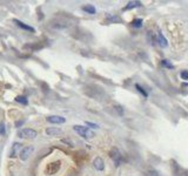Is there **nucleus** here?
<instances>
[{"label":"nucleus","mask_w":188,"mask_h":176,"mask_svg":"<svg viewBox=\"0 0 188 176\" xmlns=\"http://www.w3.org/2000/svg\"><path fill=\"white\" fill-rule=\"evenodd\" d=\"M73 129H74L75 133H78L81 138H92L94 136V133H93V130H90L88 127H83V126H79V124H75L74 127H73Z\"/></svg>","instance_id":"1"},{"label":"nucleus","mask_w":188,"mask_h":176,"mask_svg":"<svg viewBox=\"0 0 188 176\" xmlns=\"http://www.w3.org/2000/svg\"><path fill=\"white\" fill-rule=\"evenodd\" d=\"M38 135V133L34 129H31V128H24L20 129L18 131V136L21 138H35Z\"/></svg>","instance_id":"2"},{"label":"nucleus","mask_w":188,"mask_h":176,"mask_svg":"<svg viewBox=\"0 0 188 176\" xmlns=\"http://www.w3.org/2000/svg\"><path fill=\"white\" fill-rule=\"evenodd\" d=\"M33 152H34V147H33V145H27V147L23 148V149H21V152H20V155H19L20 160L21 161H27L28 160V157L32 155Z\"/></svg>","instance_id":"3"},{"label":"nucleus","mask_w":188,"mask_h":176,"mask_svg":"<svg viewBox=\"0 0 188 176\" xmlns=\"http://www.w3.org/2000/svg\"><path fill=\"white\" fill-rule=\"evenodd\" d=\"M111 157H112V160L114 161L115 167H119V166H120V162H121V154L118 148H113L112 150H111Z\"/></svg>","instance_id":"4"},{"label":"nucleus","mask_w":188,"mask_h":176,"mask_svg":"<svg viewBox=\"0 0 188 176\" xmlns=\"http://www.w3.org/2000/svg\"><path fill=\"white\" fill-rule=\"evenodd\" d=\"M47 121L53 124H61V123L66 122V117L60 116V115H51L47 117Z\"/></svg>","instance_id":"5"},{"label":"nucleus","mask_w":188,"mask_h":176,"mask_svg":"<svg viewBox=\"0 0 188 176\" xmlns=\"http://www.w3.org/2000/svg\"><path fill=\"white\" fill-rule=\"evenodd\" d=\"M46 134L48 136H59L62 134V130L60 128H57V127H48L46 129Z\"/></svg>","instance_id":"6"},{"label":"nucleus","mask_w":188,"mask_h":176,"mask_svg":"<svg viewBox=\"0 0 188 176\" xmlns=\"http://www.w3.org/2000/svg\"><path fill=\"white\" fill-rule=\"evenodd\" d=\"M93 166H94V168L97 169L98 171H101L105 168V162H104V160L101 157H95V160L93 161Z\"/></svg>","instance_id":"7"},{"label":"nucleus","mask_w":188,"mask_h":176,"mask_svg":"<svg viewBox=\"0 0 188 176\" xmlns=\"http://www.w3.org/2000/svg\"><path fill=\"white\" fill-rule=\"evenodd\" d=\"M13 23H14L18 27H20L21 30H25V31H28V32H34V28H33V27H31V26H28V25L24 23L23 21L18 20V19H14V20H13Z\"/></svg>","instance_id":"8"},{"label":"nucleus","mask_w":188,"mask_h":176,"mask_svg":"<svg viewBox=\"0 0 188 176\" xmlns=\"http://www.w3.org/2000/svg\"><path fill=\"white\" fill-rule=\"evenodd\" d=\"M158 42H159V45L162 47V48H166V47L168 46L167 39L164 37V34H162L161 32H159V33H158Z\"/></svg>","instance_id":"9"},{"label":"nucleus","mask_w":188,"mask_h":176,"mask_svg":"<svg viewBox=\"0 0 188 176\" xmlns=\"http://www.w3.org/2000/svg\"><path fill=\"white\" fill-rule=\"evenodd\" d=\"M140 6H141V2L140 1H129L127 5L123 7V11H129V9L140 7Z\"/></svg>","instance_id":"10"},{"label":"nucleus","mask_w":188,"mask_h":176,"mask_svg":"<svg viewBox=\"0 0 188 176\" xmlns=\"http://www.w3.org/2000/svg\"><path fill=\"white\" fill-rule=\"evenodd\" d=\"M15 101L18 102V103H21L24 106H27L28 105V100L26 96H24V95H18V96H15Z\"/></svg>","instance_id":"11"},{"label":"nucleus","mask_w":188,"mask_h":176,"mask_svg":"<svg viewBox=\"0 0 188 176\" xmlns=\"http://www.w3.org/2000/svg\"><path fill=\"white\" fill-rule=\"evenodd\" d=\"M83 11H85L88 14H95V12H97V9H95V7L93 5H86V6H83Z\"/></svg>","instance_id":"12"},{"label":"nucleus","mask_w":188,"mask_h":176,"mask_svg":"<svg viewBox=\"0 0 188 176\" xmlns=\"http://www.w3.org/2000/svg\"><path fill=\"white\" fill-rule=\"evenodd\" d=\"M20 148H21V145H20V143H18V142H17V143H14V145H13V147H12V150H11V155H9V156H11V157L15 156L17 152H18Z\"/></svg>","instance_id":"13"},{"label":"nucleus","mask_w":188,"mask_h":176,"mask_svg":"<svg viewBox=\"0 0 188 176\" xmlns=\"http://www.w3.org/2000/svg\"><path fill=\"white\" fill-rule=\"evenodd\" d=\"M161 66H162V67H166V68H168V69H173L174 68L173 63L169 61V60H166V59L161 61Z\"/></svg>","instance_id":"14"},{"label":"nucleus","mask_w":188,"mask_h":176,"mask_svg":"<svg viewBox=\"0 0 188 176\" xmlns=\"http://www.w3.org/2000/svg\"><path fill=\"white\" fill-rule=\"evenodd\" d=\"M132 26L135 27V28H140L142 26V19H134L132 21Z\"/></svg>","instance_id":"15"},{"label":"nucleus","mask_w":188,"mask_h":176,"mask_svg":"<svg viewBox=\"0 0 188 176\" xmlns=\"http://www.w3.org/2000/svg\"><path fill=\"white\" fill-rule=\"evenodd\" d=\"M135 88L136 89H138V92L139 93H141V94H142L143 96H145V98H147V96H148V94H147V93L145 92V91H143V88L142 87H141V86H140V84H135Z\"/></svg>","instance_id":"16"},{"label":"nucleus","mask_w":188,"mask_h":176,"mask_svg":"<svg viewBox=\"0 0 188 176\" xmlns=\"http://www.w3.org/2000/svg\"><path fill=\"white\" fill-rule=\"evenodd\" d=\"M5 131H6L5 123L1 121V122H0V135H1V136H4V135H5Z\"/></svg>","instance_id":"17"},{"label":"nucleus","mask_w":188,"mask_h":176,"mask_svg":"<svg viewBox=\"0 0 188 176\" xmlns=\"http://www.w3.org/2000/svg\"><path fill=\"white\" fill-rule=\"evenodd\" d=\"M180 77L182 80H186L187 81L188 80V70H182L180 73Z\"/></svg>","instance_id":"18"},{"label":"nucleus","mask_w":188,"mask_h":176,"mask_svg":"<svg viewBox=\"0 0 188 176\" xmlns=\"http://www.w3.org/2000/svg\"><path fill=\"white\" fill-rule=\"evenodd\" d=\"M86 126H88V127L93 128V129H98L99 128V124H97V123H94V122H90V121L86 122Z\"/></svg>","instance_id":"19"},{"label":"nucleus","mask_w":188,"mask_h":176,"mask_svg":"<svg viewBox=\"0 0 188 176\" xmlns=\"http://www.w3.org/2000/svg\"><path fill=\"white\" fill-rule=\"evenodd\" d=\"M108 20L109 21H120V18L119 16H108Z\"/></svg>","instance_id":"20"},{"label":"nucleus","mask_w":188,"mask_h":176,"mask_svg":"<svg viewBox=\"0 0 188 176\" xmlns=\"http://www.w3.org/2000/svg\"><path fill=\"white\" fill-rule=\"evenodd\" d=\"M115 109H116V110L119 112V114H120V115H122V114H123V110L121 109V107H119V106H116V107H115Z\"/></svg>","instance_id":"21"},{"label":"nucleus","mask_w":188,"mask_h":176,"mask_svg":"<svg viewBox=\"0 0 188 176\" xmlns=\"http://www.w3.org/2000/svg\"><path fill=\"white\" fill-rule=\"evenodd\" d=\"M23 123H24V121H18V122H15V127H20Z\"/></svg>","instance_id":"22"}]
</instances>
